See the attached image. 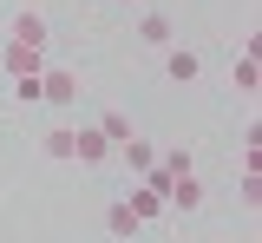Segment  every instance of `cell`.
I'll use <instances>...</instances> for the list:
<instances>
[{
  "label": "cell",
  "mask_w": 262,
  "mask_h": 243,
  "mask_svg": "<svg viewBox=\"0 0 262 243\" xmlns=\"http://www.w3.org/2000/svg\"><path fill=\"white\" fill-rule=\"evenodd\" d=\"M79 105V72L72 66H39V112H72Z\"/></svg>",
  "instance_id": "6da1fadb"
},
{
  "label": "cell",
  "mask_w": 262,
  "mask_h": 243,
  "mask_svg": "<svg viewBox=\"0 0 262 243\" xmlns=\"http://www.w3.org/2000/svg\"><path fill=\"white\" fill-rule=\"evenodd\" d=\"M72 165H112V138L98 132V125H72Z\"/></svg>",
  "instance_id": "7a4b0ae2"
},
{
  "label": "cell",
  "mask_w": 262,
  "mask_h": 243,
  "mask_svg": "<svg viewBox=\"0 0 262 243\" xmlns=\"http://www.w3.org/2000/svg\"><path fill=\"white\" fill-rule=\"evenodd\" d=\"M164 210H170V217H196V210H203V177L184 171L170 191H164Z\"/></svg>",
  "instance_id": "3957f363"
},
{
  "label": "cell",
  "mask_w": 262,
  "mask_h": 243,
  "mask_svg": "<svg viewBox=\"0 0 262 243\" xmlns=\"http://www.w3.org/2000/svg\"><path fill=\"white\" fill-rule=\"evenodd\" d=\"M7 39H13V46H39V53H46V13H39V7H20V13L7 20Z\"/></svg>",
  "instance_id": "277c9868"
},
{
  "label": "cell",
  "mask_w": 262,
  "mask_h": 243,
  "mask_svg": "<svg viewBox=\"0 0 262 243\" xmlns=\"http://www.w3.org/2000/svg\"><path fill=\"white\" fill-rule=\"evenodd\" d=\"M229 86L243 92V99H256V86H262V59L243 46V53H229Z\"/></svg>",
  "instance_id": "5b68a950"
},
{
  "label": "cell",
  "mask_w": 262,
  "mask_h": 243,
  "mask_svg": "<svg viewBox=\"0 0 262 243\" xmlns=\"http://www.w3.org/2000/svg\"><path fill=\"white\" fill-rule=\"evenodd\" d=\"M112 158H118V165H125V171H138V177H144V171H151V165H158V145L144 138V132H131V138L118 145V151H112Z\"/></svg>",
  "instance_id": "8992f818"
},
{
  "label": "cell",
  "mask_w": 262,
  "mask_h": 243,
  "mask_svg": "<svg viewBox=\"0 0 262 243\" xmlns=\"http://www.w3.org/2000/svg\"><path fill=\"white\" fill-rule=\"evenodd\" d=\"M138 39H144V46H177V27H170V13H158V7H151V13H138Z\"/></svg>",
  "instance_id": "52a82bcc"
},
{
  "label": "cell",
  "mask_w": 262,
  "mask_h": 243,
  "mask_svg": "<svg viewBox=\"0 0 262 243\" xmlns=\"http://www.w3.org/2000/svg\"><path fill=\"white\" fill-rule=\"evenodd\" d=\"M164 72H170V79H177V86H190L196 72H203V59H196L190 46H164Z\"/></svg>",
  "instance_id": "ba28073f"
},
{
  "label": "cell",
  "mask_w": 262,
  "mask_h": 243,
  "mask_svg": "<svg viewBox=\"0 0 262 243\" xmlns=\"http://www.w3.org/2000/svg\"><path fill=\"white\" fill-rule=\"evenodd\" d=\"M125 204L138 210V224H158V217H170V210H164V191H151V184H138Z\"/></svg>",
  "instance_id": "9c48e42d"
},
{
  "label": "cell",
  "mask_w": 262,
  "mask_h": 243,
  "mask_svg": "<svg viewBox=\"0 0 262 243\" xmlns=\"http://www.w3.org/2000/svg\"><path fill=\"white\" fill-rule=\"evenodd\" d=\"M39 151H46L53 165H72V125H46V132H39Z\"/></svg>",
  "instance_id": "30bf717a"
},
{
  "label": "cell",
  "mask_w": 262,
  "mask_h": 243,
  "mask_svg": "<svg viewBox=\"0 0 262 243\" xmlns=\"http://www.w3.org/2000/svg\"><path fill=\"white\" fill-rule=\"evenodd\" d=\"M92 125H98V132H105V138H112V151H118V145H125L131 132H138V125H131V118H125V112H118V105H105V112H98Z\"/></svg>",
  "instance_id": "8fae6325"
},
{
  "label": "cell",
  "mask_w": 262,
  "mask_h": 243,
  "mask_svg": "<svg viewBox=\"0 0 262 243\" xmlns=\"http://www.w3.org/2000/svg\"><path fill=\"white\" fill-rule=\"evenodd\" d=\"M105 230H112V237H138V230H144V224H138V210H131L125 197H118V204L105 210Z\"/></svg>",
  "instance_id": "7c38bea8"
},
{
  "label": "cell",
  "mask_w": 262,
  "mask_h": 243,
  "mask_svg": "<svg viewBox=\"0 0 262 243\" xmlns=\"http://www.w3.org/2000/svg\"><path fill=\"white\" fill-rule=\"evenodd\" d=\"M39 66H46L39 46H7V72H13V79H20V72H39Z\"/></svg>",
  "instance_id": "4fadbf2b"
},
{
  "label": "cell",
  "mask_w": 262,
  "mask_h": 243,
  "mask_svg": "<svg viewBox=\"0 0 262 243\" xmlns=\"http://www.w3.org/2000/svg\"><path fill=\"white\" fill-rule=\"evenodd\" d=\"M13 99L39 112V72H20V79H13Z\"/></svg>",
  "instance_id": "5bb4252c"
},
{
  "label": "cell",
  "mask_w": 262,
  "mask_h": 243,
  "mask_svg": "<svg viewBox=\"0 0 262 243\" xmlns=\"http://www.w3.org/2000/svg\"><path fill=\"white\" fill-rule=\"evenodd\" d=\"M236 197H243V210L262 204V171H243V184H236Z\"/></svg>",
  "instance_id": "9a60e30c"
}]
</instances>
